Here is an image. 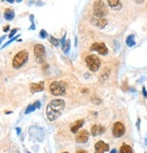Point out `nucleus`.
Masks as SVG:
<instances>
[{"label":"nucleus","instance_id":"3","mask_svg":"<svg viewBox=\"0 0 147 153\" xmlns=\"http://www.w3.org/2000/svg\"><path fill=\"white\" fill-rule=\"evenodd\" d=\"M28 59V53L26 50H22L18 52L17 54L15 56L14 59H13V67L15 69H20L22 66H24L26 63Z\"/></svg>","mask_w":147,"mask_h":153},{"label":"nucleus","instance_id":"28","mask_svg":"<svg viewBox=\"0 0 147 153\" xmlns=\"http://www.w3.org/2000/svg\"><path fill=\"white\" fill-rule=\"evenodd\" d=\"M75 153H87L85 151V150H77Z\"/></svg>","mask_w":147,"mask_h":153},{"label":"nucleus","instance_id":"11","mask_svg":"<svg viewBox=\"0 0 147 153\" xmlns=\"http://www.w3.org/2000/svg\"><path fill=\"white\" fill-rule=\"evenodd\" d=\"M45 88V83L40 82V83H31L30 84V90L33 93L35 92H41L43 91Z\"/></svg>","mask_w":147,"mask_h":153},{"label":"nucleus","instance_id":"2","mask_svg":"<svg viewBox=\"0 0 147 153\" xmlns=\"http://www.w3.org/2000/svg\"><path fill=\"white\" fill-rule=\"evenodd\" d=\"M50 91L54 96L65 95L66 91V84L63 81H53L50 84Z\"/></svg>","mask_w":147,"mask_h":153},{"label":"nucleus","instance_id":"9","mask_svg":"<svg viewBox=\"0 0 147 153\" xmlns=\"http://www.w3.org/2000/svg\"><path fill=\"white\" fill-rule=\"evenodd\" d=\"M109 150V145L105 143L103 140H99L95 145V153H105Z\"/></svg>","mask_w":147,"mask_h":153},{"label":"nucleus","instance_id":"31","mask_svg":"<svg viewBox=\"0 0 147 153\" xmlns=\"http://www.w3.org/2000/svg\"><path fill=\"white\" fill-rule=\"evenodd\" d=\"M75 47H77V37H75Z\"/></svg>","mask_w":147,"mask_h":153},{"label":"nucleus","instance_id":"22","mask_svg":"<svg viewBox=\"0 0 147 153\" xmlns=\"http://www.w3.org/2000/svg\"><path fill=\"white\" fill-rule=\"evenodd\" d=\"M39 34H40V35H39V37H40L41 38H46V37H47V36H48V34L46 33V30H44V29L41 30Z\"/></svg>","mask_w":147,"mask_h":153},{"label":"nucleus","instance_id":"21","mask_svg":"<svg viewBox=\"0 0 147 153\" xmlns=\"http://www.w3.org/2000/svg\"><path fill=\"white\" fill-rule=\"evenodd\" d=\"M50 43L52 45H54V47H58V45H59V41H58V39L54 38V37H50Z\"/></svg>","mask_w":147,"mask_h":153},{"label":"nucleus","instance_id":"17","mask_svg":"<svg viewBox=\"0 0 147 153\" xmlns=\"http://www.w3.org/2000/svg\"><path fill=\"white\" fill-rule=\"evenodd\" d=\"M95 25L100 28H103L105 26V25H107V20L105 19V18H99V19H96Z\"/></svg>","mask_w":147,"mask_h":153},{"label":"nucleus","instance_id":"24","mask_svg":"<svg viewBox=\"0 0 147 153\" xmlns=\"http://www.w3.org/2000/svg\"><path fill=\"white\" fill-rule=\"evenodd\" d=\"M16 32H17V29H16V28H15V29H13L12 31H11L10 35H9V37H10V38H12V37H14V36H15V34H16Z\"/></svg>","mask_w":147,"mask_h":153},{"label":"nucleus","instance_id":"7","mask_svg":"<svg viewBox=\"0 0 147 153\" xmlns=\"http://www.w3.org/2000/svg\"><path fill=\"white\" fill-rule=\"evenodd\" d=\"M125 133V128L121 122H116L113 128V135L115 138H120Z\"/></svg>","mask_w":147,"mask_h":153},{"label":"nucleus","instance_id":"20","mask_svg":"<svg viewBox=\"0 0 147 153\" xmlns=\"http://www.w3.org/2000/svg\"><path fill=\"white\" fill-rule=\"evenodd\" d=\"M35 109H36V107L35 106V104H30V105H28V107H26V114H29V113H31V112H34V111L35 110Z\"/></svg>","mask_w":147,"mask_h":153},{"label":"nucleus","instance_id":"30","mask_svg":"<svg viewBox=\"0 0 147 153\" xmlns=\"http://www.w3.org/2000/svg\"><path fill=\"white\" fill-rule=\"evenodd\" d=\"M116 152H117V151H116L115 149H114V150H113L112 151H111V153H116Z\"/></svg>","mask_w":147,"mask_h":153},{"label":"nucleus","instance_id":"27","mask_svg":"<svg viewBox=\"0 0 147 153\" xmlns=\"http://www.w3.org/2000/svg\"><path fill=\"white\" fill-rule=\"evenodd\" d=\"M143 93H144V96L145 98H147V91L145 89V88H143Z\"/></svg>","mask_w":147,"mask_h":153},{"label":"nucleus","instance_id":"12","mask_svg":"<svg viewBox=\"0 0 147 153\" xmlns=\"http://www.w3.org/2000/svg\"><path fill=\"white\" fill-rule=\"evenodd\" d=\"M105 131V128L103 127H102V126L93 125L91 128L92 135H93L94 137H96L97 135H101V134H103Z\"/></svg>","mask_w":147,"mask_h":153},{"label":"nucleus","instance_id":"8","mask_svg":"<svg viewBox=\"0 0 147 153\" xmlns=\"http://www.w3.org/2000/svg\"><path fill=\"white\" fill-rule=\"evenodd\" d=\"M90 50L96 51L100 55H103V56L108 53V49H107V48L105 47V45L103 43H95L93 46H91Z\"/></svg>","mask_w":147,"mask_h":153},{"label":"nucleus","instance_id":"32","mask_svg":"<svg viewBox=\"0 0 147 153\" xmlns=\"http://www.w3.org/2000/svg\"><path fill=\"white\" fill-rule=\"evenodd\" d=\"M7 2H8V3H13L14 1H13V0H7Z\"/></svg>","mask_w":147,"mask_h":153},{"label":"nucleus","instance_id":"33","mask_svg":"<svg viewBox=\"0 0 147 153\" xmlns=\"http://www.w3.org/2000/svg\"><path fill=\"white\" fill-rule=\"evenodd\" d=\"M64 153H68V152H64Z\"/></svg>","mask_w":147,"mask_h":153},{"label":"nucleus","instance_id":"18","mask_svg":"<svg viewBox=\"0 0 147 153\" xmlns=\"http://www.w3.org/2000/svg\"><path fill=\"white\" fill-rule=\"evenodd\" d=\"M62 49H63V51L65 53V54L68 53L69 49H70V39H66V41L65 42V44L62 46Z\"/></svg>","mask_w":147,"mask_h":153},{"label":"nucleus","instance_id":"1","mask_svg":"<svg viewBox=\"0 0 147 153\" xmlns=\"http://www.w3.org/2000/svg\"><path fill=\"white\" fill-rule=\"evenodd\" d=\"M65 103L63 99H52L46 107V117L50 121H54L62 114L65 109Z\"/></svg>","mask_w":147,"mask_h":153},{"label":"nucleus","instance_id":"10","mask_svg":"<svg viewBox=\"0 0 147 153\" xmlns=\"http://www.w3.org/2000/svg\"><path fill=\"white\" fill-rule=\"evenodd\" d=\"M89 139V133L87 130L84 129L82 131H80L75 137V141L77 143H85L86 141Z\"/></svg>","mask_w":147,"mask_h":153},{"label":"nucleus","instance_id":"25","mask_svg":"<svg viewBox=\"0 0 147 153\" xmlns=\"http://www.w3.org/2000/svg\"><path fill=\"white\" fill-rule=\"evenodd\" d=\"M35 106L36 107V109H40V107H41V103L39 101H36V102H35Z\"/></svg>","mask_w":147,"mask_h":153},{"label":"nucleus","instance_id":"29","mask_svg":"<svg viewBox=\"0 0 147 153\" xmlns=\"http://www.w3.org/2000/svg\"><path fill=\"white\" fill-rule=\"evenodd\" d=\"M9 30V26H5V27H4V31L7 32Z\"/></svg>","mask_w":147,"mask_h":153},{"label":"nucleus","instance_id":"23","mask_svg":"<svg viewBox=\"0 0 147 153\" xmlns=\"http://www.w3.org/2000/svg\"><path fill=\"white\" fill-rule=\"evenodd\" d=\"M17 37H18V36H16V37H13V38H12V39H10V40H9V41H8V42H7V43H5V45H4V46H3V47H2V48H5V47L8 46V45H9V44H10V43H12V42H13V41H14V40H16V39H17Z\"/></svg>","mask_w":147,"mask_h":153},{"label":"nucleus","instance_id":"34","mask_svg":"<svg viewBox=\"0 0 147 153\" xmlns=\"http://www.w3.org/2000/svg\"><path fill=\"white\" fill-rule=\"evenodd\" d=\"M27 153H30V152H27Z\"/></svg>","mask_w":147,"mask_h":153},{"label":"nucleus","instance_id":"26","mask_svg":"<svg viewBox=\"0 0 147 153\" xmlns=\"http://www.w3.org/2000/svg\"><path fill=\"white\" fill-rule=\"evenodd\" d=\"M16 134L19 136L20 133H21V128H16Z\"/></svg>","mask_w":147,"mask_h":153},{"label":"nucleus","instance_id":"14","mask_svg":"<svg viewBox=\"0 0 147 153\" xmlns=\"http://www.w3.org/2000/svg\"><path fill=\"white\" fill-rule=\"evenodd\" d=\"M4 18L7 20H12L15 18V13L11 9H5L4 13Z\"/></svg>","mask_w":147,"mask_h":153},{"label":"nucleus","instance_id":"5","mask_svg":"<svg viewBox=\"0 0 147 153\" xmlns=\"http://www.w3.org/2000/svg\"><path fill=\"white\" fill-rule=\"evenodd\" d=\"M107 12L106 7L103 1H95L94 5V15L96 18H103Z\"/></svg>","mask_w":147,"mask_h":153},{"label":"nucleus","instance_id":"6","mask_svg":"<svg viewBox=\"0 0 147 153\" xmlns=\"http://www.w3.org/2000/svg\"><path fill=\"white\" fill-rule=\"evenodd\" d=\"M34 52H35V58L37 59V61L39 63L44 62V60L46 59V49L45 47L41 44H36L34 48Z\"/></svg>","mask_w":147,"mask_h":153},{"label":"nucleus","instance_id":"19","mask_svg":"<svg viewBox=\"0 0 147 153\" xmlns=\"http://www.w3.org/2000/svg\"><path fill=\"white\" fill-rule=\"evenodd\" d=\"M108 5H110L111 7H120L121 5V3H120L118 0H109L108 1Z\"/></svg>","mask_w":147,"mask_h":153},{"label":"nucleus","instance_id":"13","mask_svg":"<svg viewBox=\"0 0 147 153\" xmlns=\"http://www.w3.org/2000/svg\"><path fill=\"white\" fill-rule=\"evenodd\" d=\"M84 120H77V121H75V123L74 124L72 127H71V131H72L73 133H76L77 130H78L79 128H80L83 125H84Z\"/></svg>","mask_w":147,"mask_h":153},{"label":"nucleus","instance_id":"15","mask_svg":"<svg viewBox=\"0 0 147 153\" xmlns=\"http://www.w3.org/2000/svg\"><path fill=\"white\" fill-rule=\"evenodd\" d=\"M126 45L128 47H133L135 45V41H134V35H130L127 37L126 38Z\"/></svg>","mask_w":147,"mask_h":153},{"label":"nucleus","instance_id":"16","mask_svg":"<svg viewBox=\"0 0 147 153\" xmlns=\"http://www.w3.org/2000/svg\"><path fill=\"white\" fill-rule=\"evenodd\" d=\"M119 153H133V150H132V148L130 146L124 144L120 149Z\"/></svg>","mask_w":147,"mask_h":153},{"label":"nucleus","instance_id":"4","mask_svg":"<svg viewBox=\"0 0 147 153\" xmlns=\"http://www.w3.org/2000/svg\"><path fill=\"white\" fill-rule=\"evenodd\" d=\"M85 62L90 70L94 71V72L97 71L99 69L100 66H101V61H100L99 58L97 56H95V55H89V56H87L85 58Z\"/></svg>","mask_w":147,"mask_h":153}]
</instances>
